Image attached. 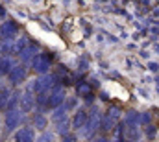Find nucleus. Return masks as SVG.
I'll return each instance as SVG.
<instances>
[{
  "label": "nucleus",
  "instance_id": "9",
  "mask_svg": "<svg viewBox=\"0 0 159 142\" xmlns=\"http://www.w3.org/2000/svg\"><path fill=\"white\" fill-rule=\"evenodd\" d=\"M85 120H87L85 111H80L78 114H76V118H74V126H76V127H81V126L85 124Z\"/></svg>",
  "mask_w": 159,
  "mask_h": 142
},
{
  "label": "nucleus",
  "instance_id": "3",
  "mask_svg": "<svg viewBox=\"0 0 159 142\" xmlns=\"http://www.w3.org/2000/svg\"><path fill=\"white\" fill-rule=\"evenodd\" d=\"M52 120H54V124L57 126L59 131H65V129H67V122H69V118H67V111H65V113H56V114L52 116Z\"/></svg>",
  "mask_w": 159,
  "mask_h": 142
},
{
  "label": "nucleus",
  "instance_id": "10",
  "mask_svg": "<svg viewBox=\"0 0 159 142\" xmlns=\"http://www.w3.org/2000/svg\"><path fill=\"white\" fill-rule=\"evenodd\" d=\"M9 70H11V63L7 59H2L0 61V74H9Z\"/></svg>",
  "mask_w": 159,
  "mask_h": 142
},
{
  "label": "nucleus",
  "instance_id": "2",
  "mask_svg": "<svg viewBox=\"0 0 159 142\" xmlns=\"http://www.w3.org/2000/svg\"><path fill=\"white\" fill-rule=\"evenodd\" d=\"M7 76H9V81H11V83H20V81L26 79V69L20 67V65H19V67H13Z\"/></svg>",
  "mask_w": 159,
  "mask_h": 142
},
{
  "label": "nucleus",
  "instance_id": "6",
  "mask_svg": "<svg viewBox=\"0 0 159 142\" xmlns=\"http://www.w3.org/2000/svg\"><path fill=\"white\" fill-rule=\"evenodd\" d=\"M32 107H34V98H32L30 94H24V96L20 98V109H22L24 113H30Z\"/></svg>",
  "mask_w": 159,
  "mask_h": 142
},
{
  "label": "nucleus",
  "instance_id": "5",
  "mask_svg": "<svg viewBox=\"0 0 159 142\" xmlns=\"http://www.w3.org/2000/svg\"><path fill=\"white\" fill-rule=\"evenodd\" d=\"M17 124H19V113H15V111L7 113L6 114V127L13 129V127H17Z\"/></svg>",
  "mask_w": 159,
  "mask_h": 142
},
{
  "label": "nucleus",
  "instance_id": "4",
  "mask_svg": "<svg viewBox=\"0 0 159 142\" xmlns=\"http://www.w3.org/2000/svg\"><path fill=\"white\" fill-rule=\"evenodd\" d=\"M19 32V26H17V22H13V20H9V22H6V24H2V35L6 37V39H9V37H13L15 33Z\"/></svg>",
  "mask_w": 159,
  "mask_h": 142
},
{
  "label": "nucleus",
  "instance_id": "11",
  "mask_svg": "<svg viewBox=\"0 0 159 142\" xmlns=\"http://www.w3.org/2000/svg\"><path fill=\"white\" fill-rule=\"evenodd\" d=\"M35 120H37V124H39L41 127H43V126H44V118H41V116H37V118H35Z\"/></svg>",
  "mask_w": 159,
  "mask_h": 142
},
{
  "label": "nucleus",
  "instance_id": "8",
  "mask_svg": "<svg viewBox=\"0 0 159 142\" xmlns=\"http://www.w3.org/2000/svg\"><path fill=\"white\" fill-rule=\"evenodd\" d=\"M32 137H34V133H32V129H28V127H22V129L15 135L17 140H32Z\"/></svg>",
  "mask_w": 159,
  "mask_h": 142
},
{
  "label": "nucleus",
  "instance_id": "7",
  "mask_svg": "<svg viewBox=\"0 0 159 142\" xmlns=\"http://www.w3.org/2000/svg\"><path fill=\"white\" fill-rule=\"evenodd\" d=\"M50 98H52V100H48V104H46L48 107H57L61 102H63V94H61L59 91L52 92V94H50Z\"/></svg>",
  "mask_w": 159,
  "mask_h": 142
},
{
  "label": "nucleus",
  "instance_id": "1",
  "mask_svg": "<svg viewBox=\"0 0 159 142\" xmlns=\"http://www.w3.org/2000/svg\"><path fill=\"white\" fill-rule=\"evenodd\" d=\"M32 65H34V70H35V72L44 74V72L50 69V57H48L46 54H39V55H35V57H34Z\"/></svg>",
  "mask_w": 159,
  "mask_h": 142
},
{
  "label": "nucleus",
  "instance_id": "12",
  "mask_svg": "<svg viewBox=\"0 0 159 142\" xmlns=\"http://www.w3.org/2000/svg\"><path fill=\"white\" fill-rule=\"evenodd\" d=\"M2 17H4V9L0 7V19H2Z\"/></svg>",
  "mask_w": 159,
  "mask_h": 142
}]
</instances>
